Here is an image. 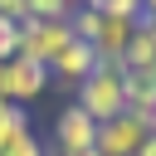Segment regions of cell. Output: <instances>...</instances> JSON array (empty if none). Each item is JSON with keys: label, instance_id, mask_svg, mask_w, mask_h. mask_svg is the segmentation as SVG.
<instances>
[{"label": "cell", "instance_id": "obj_1", "mask_svg": "<svg viewBox=\"0 0 156 156\" xmlns=\"http://www.w3.org/2000/svg\"><path fill=\"white\" fill-rule=\"evenodd\" d=\"M73 102L102 127V122H112V117H122L127 112V93H122V63H98L78 88H73Z\"/></svg>", "mask_w": 156, "mask_h": 156}, {"label": "cell", "instance_id": "obj_2", "mask_svg": "<svg viewBox=\"0 0 156 156\" xmlns=\"http://www.w3.org/2000/svg\"><path fill=\"white\" fill-rule=\"evenodd\" d=\"M68 44H73L68 20H24L20 24V54L34 58V63H44V68H54V58Z\"/></svg>", "mask_w": 156, "mask_h": 156}, {"label": "cell", "instance_id": "obj_3", "mask_svg": "<svg viewBox=\"0 0 156 156\" xmlns=\"http://www.w3.org/2000/svg\"><path fill=\"white\" fill-rule=\"evenodd\" d=\"M49 68L44 63H34V58H24V54H15L10 63H0V98L5 102H20V107H29L34 98H44L49 93Z\"/></svg>", "mask_w": 156, "mask_h": 156}, {"label": "cell", "instance_id": "obj_4", "mask_svg": "<svg viewBox=\"0 0 156 156\" xmlns=\"http://www.w3.org/2000/svg\"><path fill=\"white\" fill-rule=\"evenodd\" d=\"M49 151H54V156H83V151H98V122H93L78 102H68V107L54 117V141H49Z\"/></svg>", "mask_w": 156, "mask_h": 156}, {"label": "cell", "instance_id": "obj_5", "mask_svg": "<svg viewBox=\"0 0 156 156\" xmlns=\"http://www.w3.org/2000/svg\"><path fill=\"white\" fill-rule=\"evenodd\" d=\"M146 136H151L146 117L122 112V117H112V122H102V127H98V156H141Z\"/></svg>", "mask_w": 156, "mask_h": 156}, {"label": "cell", "instance_id": "obj_6", "mask_svg": "<svg viewBox=\"0 0 156 156\" xmlns=\"http://www.w3.org/2000/svg\"><path fill=\"white\" fill-rule=\"evenodd\" d=\"M132 34H136V20H127V15H98V34H93L98 63H122Z\"/></svg>", "mask_w": 156, "mask_h": 156}, {"label": "cell", "instance_id": "obj_7", "mask_svg": "<svg viewBox=\"0 0 156 156\" xmlns=\"http://www.w3.org/2000/svg\"><path fill=\"white\" fill-rule=\"evenodd\" d=\"M93 68H98V54H93V44L73 39V44H68V49H63V54L54 58L49 78H58V83H73V88H78V83H83V78L93 73Z\"/></svg>", "mask_w": 156, "mask_h": 156}, {"label": "cell", "instance_id": "obj_8", "mask_svg": "<svg viewBox=\"0 0 156 156\" xmlns=\"http://www.w3.org/2000/svg\"><path fill=\"white\" fill-rule=\"evenodd\" d=\"M122 93H127V112H136V117L156 112V78H151V68H122Z\"/></svg>", "mask_w": 156, "mask_h": 156}, {"label": "cell", "instance_id": "obj_9", "mask_svg": "<svg viewBox=\"0 0 156 156\" xmlns=\"http://www.w3.org/2000/svg\"><path fill=\"white\" fill-rule=\"evenodd\" d=\"M122 68H156V29H146L141 20H136V34L122 54Z\"/></svg>", "mask_w": 156, "mask_h": 156}, {"label": "cell", "instance_id": "obj_10", "mask_svg": "<svg viewBox=\"0 0 156 156\" xmlns=\"http://www.w3.org/2000/svg\"><path fill=\"white\" fill-rule=\"evenodd\" d=\"M20 136H29V112H24L20 102H5V98H0V151H5L10 141H20Z\"/></svg>", "mask_w": 156, "mask_h": 156}, {"label": "cell", "instance_id": "obj_11", "mask_svg": "<svg viewBox=\"0 0 156 156\" xmlns=\"http://www.w3.org/2000/svg\"><path fill=\"white\" fill-rule=\"evenodd\" d=\"M73 0H29V20H68Z\"/></svg>", "mask_w": 156, "mask_h": 156}, {"label": "cell", "instance_id": "obj_12", "mask_svg": "<svg viewBox=\"0 0 156 156\" xmlns=\"http://www.w3.org/2000/svg\"><path fill=\"white\" fill-rule=\"evenodd\" d=\"M93 5L98 15H127V20H141V0H83Z\"/></svg>", "mask_w": 156, "mask_h": 156}, {"label": "cell", "instance_id": "obj_13", "mask_svg": "<svg viewBox=\"0 0 156 156\" xmlns=\"http://www.w3.org/2000/svg\"><path fill=\"white\" fill-rule=\"evenodd\" d=\"M0 156H54V151H49V141H39V136L29 132V136H20V141H10V146H5Z\"/></svg>", "mask_w": 156, "mask_h": 156}, {"label": "cell", "instance_id": "obj_14", "mask_svg": "<svg viewBox=\"0 0 156 156\" xmlns=\"http://www.w3.org/2000/svg\"><path fill=\"white\" fill-rule=\"evenodd\" d=\"M20 54V24L15 20H0V63H10Z\"/></svg>", "mask_w": 156, "mask_h": 156}, {"label": "cell", "instance_id": "obj_15", "mask_svg": "<svg viewBox=\"0 0 156 156\" xmlns=\"http://www.w3.org/2000/svg\"><path fill=\"white\" fill-rule=\"evenodd\" d=\"M0 20L24 24V20H29V0H0Z\"/></svg>", "mask_w": 156, "mask_h": 156}, {"label": "cell", "instance_id": "obj_16", "mask_svg": "<svg viewBox=\"0 0 156 156\" xmlns=\"http://www.w3.org/2000/svg\"><path fill=\"white\" fill-rule=\"evenodd\" d=\"M141 24L156 29V0H141Z\"/></svg>", "mask_w": 156, "mask_h": 156}, {"label": "cell", "instance_id": "obj_17", "mask_svg": "<svg viewBox=\"0 0 156 156\" xmlns=\"http://www.w3.org/2000/svg\"><path fill=\"white\" fill-rule=\"evenodd\" d=\"M141 156H156V136H146V146H141Z\"/></svg>", "mask_w": 156, "mask_h": 156}, {"label": "cell", "instance_id": "obj_18", "mask_svg": "<svg viewBox=\"0 0 156 156\" xmlns=\"http://www.w3.org/2000/svg\"><path fill=\"white\" fill-rule=\"evenodd\" d=\"M146 127H151V136H156V112H151V117H146Z\"/></svg>", "mask_w": 156, "mask_h": 156}, {"label": "cell", "instance_id": "obj_19", "mask_svg": "<svg viewBox=\"0 0 156 156\" xmlns=\"http://www.w3.org/2000/svg\"><path fill=\"white\" fill-rule=\"evenodd\" d=\"M83 156H98V151H83Z\"/></svg>", "mask_w": 156, "mask_h": 156}, {"label": "cell", "instance_id": "obj_20", "mask_svg": "<svg viewBox=\"0 0 156 156\" xmlns=\"http://www.w3.org/2000/svg\"><path fill=\"white\" fill-rule=\"evenodd\" d=\"M151 78H156V68H151Z\"/></svg>", "mask_w": 156, "mask_h": 156}, {"label": "cell", "instance_id": "obj_21", "mask_svg": "<svg viewBox=\"0 0 156 156\" xmlns=\"http://www.w3.org/2000/svg\"><path fill=\"white\" fill-rule=\"evenodd\" d=\"M73 5H83V0H73Z\"/></svg>", "mask_w": 156, "mask_h": 156}]
</instances>
